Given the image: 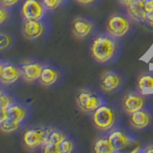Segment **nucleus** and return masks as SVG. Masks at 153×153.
Masks as SVG:
<instances>
[{
  "instance_id": "f257e3e1",
  "label": "nucleus",
  "mask_w": 153,
  "mask_h": 153,
  "mask_svg": "<svg viewBox=\"0 0 153 153\" xmlns=\"http://www.w3.org/2000/svg\"><path fill=\"white\" fill-rule=\"evenodd\" d=\"M121 53L119 38L109 33H100L95 36L91 44L90 54L92 59L99 64H109L116 60Z\"/></svg>"
},
{
  "instance_id": "f03ea898",
  "label": "nucleus",
  "mask_w": 153,
  "mask_h": 153,
  "mask_svg": "<svg viewBox=\"0 0 153 153\" xmlns=\"http://www.w3.org/2000/svg\"><path fill=\"white\" fill-rule=\"evenodd\" d=\"M76 103L81 112L90 115L106 102L102 95L98 91L90 88H80L76 94Z\"/></svg>"
},
{
  "instance_id": "7ed1b4c3",
  "label": "nucleus",
  "mask_w": 153,
  "mask_h": 153,
  "mask_svg": "<svg viewBox=\"0 0 153 153\" xmlns=\"http://www.w3.org/2000/svg\"><path fill=\"white\" fill-rule=\"evenodd\" d=\"M92 115L94 126L100 132H107L111 130L117 122L116 110L106 103L99 107Z\"/></svg>"
},
{
  "instance_id": "20e7f679",
  "label": "nucleus",
  "mask_w": 153,
  "mask_h": 153,
  "mask_svg": "<svg viewBox=\"0 0 153 153\" xmlns=\"http://www.w3.org/2000/svg\"><path fill=\"white\" fill-rule=\"evenodd\" d=\"M132 20L128 16L122 13H114L107 19L106 31L114 37L122 38L129 33Z\"/></svg>"
},
{
  "instance_id": "39448f33",
  "label": "nucleus",
  "mask_w": 153,
  "mask_h": 153,
  "mask_svg": "<svg viewBox=\"0 0 153 153\" xmlns=\"http://www.w3.org/2000/svg\"><path fill=\"white\" fill-rule=\"evenodd\" d=\"M50 127L36 126L30 127L23 134V143L26 148L30 150H36L42 147L45 143Z\"/></svg>"
},
{
  "instance_id": "423d86ee",
  "label": "nucleus",
  "mask_w": 153,
  "mask_h": 153,
  "mask_svg": "<svg viewBox=\"0 0 153 153\" xmlns=\"http://www.w3.org/2000/svg\"><path fill=\"white\" fill-rule=\"evenodd\" d=\"M146 95H143L139 91H127L122 99L123 110L128 115L146 107Z\"/></svg>"
},
{
  "instance_id": "0eeeda50",
  "label": "nucleus",
  "mask_w": 153,
  "mask_h": 153,
  "mask_svg": "<svg viewBox=\"0 0 153 153\" xmlns=\"http://www.w3.org/2000/svg\"><path fill=\"white\" fill-rule=\"evenodd\" d=\"M124 79L121 73L114 70H106L100 76V86L105 93H115L123 85Z\"/></svg>"
},
{
  "instance_id": "6e6552de",
  "label": "nucleus",
  "mask_w": 153,
  "mask_h": 153,
  "mask_svg": "<svg viewBox=\"0 0 153 153\" xmlns=\"http://www.w3.org/2000/svg\"><path fill=\"white\" fill-rule=\"evenodd\" d=\"M96 29L95 22L88 17L76 16L71 23V32L79 39H84L92 36Z\"/></svg>"
},
{
  "instance_id": "1a4fd4ad",
  "label": "nucleus",
  "mask_w": 153,
  "mask_h": 153,
  "mask_svg": "<svg viewBox=\"0 0 153 153\" xmlns=\"http://www.w3.org/2000/svg\"><path fill=\"white\" fill-rule=\"evenodd\" d=\"M108 138L114 149L117 152L126 149V148L131 146L134 143V139L131 134L121 128L113 129L109 133Z\"/></svg>"
},
{
  "instance_id": "9d476101",
  "label": "nucleus",
  "mask_w": 153,
  "mask_h": 153,
  "mask_svg": "<svg viewBox=\"0 0 153 153\" xmlns=\"http://www.w3.org/2000/svg\"><path fill=\"white\" fill-rule=\"evenodd\" d=\"M153 123V113L147 107L130 114L129 124L135 130H143L151 126Z\"/></svg>"
},
{
  "instance_id": "9b49d317",
  "label": "nucleus",
  "mask_w": 153,
  "mask_h": 153,
  "mask_svg": "<svg viewBox=\"0 0 153 153\" xmlns=\"http://www.w3.org/2000/svg\"><path fill=\"white\" fill-rule=\"evenodd\" d=\"M46 31L45 23L36 19H25L23 22L21 33L22 36L29 40H35L39 38Z\"/></svg>"
},
{
  "instance_id": "f8f14e48",
  "label": "nucleus",
  "mask_w": 153,
  "mask_h": 153,
  "mask_svg": "<svg viewBox=\"0 0 153 153\" xmlns=\"http://www.w3.org/2000/svg\"><path fill=\"white\" fill-rule=\"evenodd\" d=\"M43 65L36 60L27 59L21 62V78L29 83L38 80L41 74Z\"/></svg>"
},
{
  "instance_id": "ddd939ff",
  "label": "nucleus",
  "mask_w": 153,
  "mask_h": 153,
  "mask_svg": "<svg viewBox=\"0 0 153 153\" xmlns=\"http://www.w3.org/2000/svg\"><path fill=\"white\" fill-rule=\"evenodd\" d=\"M46 9L42 1L39 0H25L23 3L21 13L25 19H36L40 20L45 14Z\"/></svg>"
},
{
  "instance_id": "4468645a",
  "label": "nucleus",
  "mask_w": 153,
  "mask_h": 153,
  "mask_svg": "<svg viewBox=\"0 0 153 153\" xmlns=\"http://www.w3.org/2000/svg\"><path fill=\"white\" fill-rule=\"evenodd\" d=\"M67 135L64 131L57 128H51L48 133L45 143L41 147L45 153H57V146L64 140Z\"/></svg>"
},
{
  "instance_id": "2eb2a0df",
  "label": "nucleus",
  "mask_w": 153,
  "mask_h": 153,
  "mask_svg": "<svg viewBox=\"0 0 153 153\" xmlns=\"http://www.w3.org/2000/svg\"><path fill=\"white\" fill-rule=\"evenodd\" d=\"M21 78L20 67L11 62H4L1 74H0V82L4 85H12Z\"/></svg>"
},
{
  "instance_id": "dca6fc26",
  "label": "nucleus",
  "mask_w": 153,
  "mask_h": 153,
  "mask_svg": "<svg viewBox=\"0 0 153 153\" xmlns=\"http://www.w3.org/2000/svg\"><path fill=\"white\" fill-rule=\"evenodd\" d=\"M60 78V73L56 67L51 65H43L38 82L44 87L54 86Z\"/></svg>"
},
{
  "instance_id": "f3484780",
  "label": "nucleus",
  "mask_w": 153,
  "mask_h": 153,
  "mask_svg": "<svg viewBox=\"0 0 153 153\" xmlns=\"http://www.w3.org/2000/svg\"><path fill=\"white\" fill-rule=\"evenodd\" d=\"M127 16L132 21L142 25H146V9L143 0H137L126 7Z\"/></svg>"
},
{
  "instance_id": "a211bd4d",
  "label": "nucleus",
  "mask_w": 153,
  "mask_h": 153,
  "mask_svg": "<svg viewBox=\"0 0 153 153\" xmlns=\"http://www.w3.org/2000/svg\"><path fill=\"white\" fill-rule=\"evenodd\" d=\"M137 90L143 95H147L153 90V73L145 72L142 73L138 78Z\"/></svg>"
},
{
  "instance_id": "6ab92c4d",
  "label": "nucleus",
  "mask_w": 153,
  "mask_h": 153,
  "mask_svg": "<svg viewBox=\"0 0 153 153\" xmlns=\"http://www.w3.org/2000/svg\"><path fill=\"white\" fill-rule=\"evenodd\" d=\"M28 116L27 109L20 104L12 103L11 106L8 108V118L13 121L21 123Z\"/></svg>"
},
{
  "instance_id": "aec40b11",
  "label": "nucleus",
  "mask_w": 153,
  "mask_h": 153,
  "mask_svg": "<svg viewBox=\"0 0 153 153\" xmlns=\"http://www.w3.org/2000/svg\"><path fill=\"white\" fill-rule=\"evenodd\" d=\"M94 151L97 153H114L117 152L112 146L108 136L99 137L95 142Z\"/></svg>"
},
{
  "instance_id": "412c9836",
  "label": "nucleus",
  "mask_w": 153,
  "mask_h": 153,
  "mask_svg": "<svg viewBox=\"0 0 153 153\" xmlns=\"http://www.w3.org/2000/svg\"><path fill=\"white\" fill-rule=\"evenodd\" d=\"M20 124L19 123H16L13 121L11 119H7L6 121H4L3 123H0V131L6 134H11L17 131L19 127H20Z\"/></svg>"
},
{
  "instance_id": "4be33fe9",
  "label": "nucleus",
  "mask_w": 153,
  "mask_h": 153,
  "mask_svg": "<svg viewBox=\"0 0 153 153\" xmlns=\"http://www.w3.org/2000/svg\"><path fill=\"white\" fill-rule=\"evenodd\" d=\"M75 143L71 138L66 137L59 146H57V153H70L74 151Z\"/></svg>"
},
{
  "instance_id": "5701e85b",
  "label": "nucleus",
  "mask_w": 153,
  "mask_h": 153,
  "mask_svg": "<svg viewBox=\"0 0 153 153\" xmlns=\"http://www.w3.org/2000/svg\"><path fill=\"white\" fill-rule=\"evenodd\" d=\"M146 9V26L153 27V0H143Z\"/></svg>"
},
{
  "instance_id": "b1692460",
  "label": "nucleus",
  "mask_w": 153,
  "mask_h": 153,
  "mask_svg": "<svg viewBox=\"0 0 153 153\" xmlns=\"http://www.w3.org/2000/svg\"><path fill=\"white\" fill-rule=\"evenodd\" d=\"M13 37L6 33H0V51L6 50L11 46Z\"/></svg>"
},
{
  "instance_id": "393cba45",
  "label": "nucleus",
  "mask_w": 153,
  "mask_h": 153,
  "mask_svg": "<svg viewBox=\"0 0 153 153\" xmlns=\"http://www.w3.org/2000/svg\"><path fill=\"white\" fill-rule=\"evenodd\" d=\"M63 0H42V3L47 11H54L60 6Z\"/></svg>"
},
{
  "instance_id": "a878e982",
  "label": "nucleus",
  "mask_w": 153,
  "mask_h": 153,
  "mask_svg": "<svg viewBox=\"0 0 153 153\" xmlns=\"http://www.w3.org/2000/svg\"><path fill=\"white\" fill-rule=\"evenodd\" d=\"M12 103V100L7 94L3 93L0 96V109H8Z\"/></svg>"
},
{
  "instance_id": "bb28decb",
  "label": "nucleus",
  "mask_w": 153,
  "mask_h": 153,
  "mask_svg": "<svg viewBox=\"0 0 153 153\" xmlns=\"http://www.w3.org/2000/svg\"><path fill=\"white\" fill-rule=\"evenodd\" d=\"M9 16H10V13L7 8L2 6V5H0V25H2V24H4L9 19Z\"/></svg>"
},
{
  "instance_id": "cd10ccee",
  "label": "nucleus",
  "mask_w": 153,
  "mask_h": 153,
  "mask_svg": "<svg viewBox=\"0 0 153 153\" xmlns=\"http://www.w3.org/2000/svg\"><path fill=\"white\" fill-rule=\"evenodd\" d=\"M18 1L19 0H0V5H2V6L6 8H9L16 5Z\"/></svg>"
},
{
  "instance_id": "c85d7f7f",
  "label": "nucleus",
  "mask_w": 153,
  "mask_h": 153,
  "mask_svg": "<svg viewBox=\"0 0 153 153\" xmlns=\"http://www.w3.org/2000/svg\"><path fill=\"white\" fill-rule=\"evenodd\" d=\"M8 119V109H0V123Z\"/></svg>"
},
{
  "instance_id": "c756f323",
  "label": "nucleus",
  "mask_w": 153,
  "mask_h": 153,
  "mask_svg": "<svg viewBox=\"0 0 153 153\" xmlns=\"http://www.w3.org/2000/svg\"><path fill=\"white\" fill-rule=\"evenodd\" d=\"M142 152H146V153H153V145H148L146 146H145L141 149Z\"/></svg>"
},
{
  "instance_id": "7c9ffc66",
  "label": "nucleus",
  "mask_w": 153,
  "mask_h": 153,
  "mask_svg": "<svg viewBox=\"0 0 153 153\" xmlns=\"http://www.w3.org/2000/svg\"><path fill=\"white\" fill-rule=\"evenodd\" d=\"M76 1L79 4H82V5H90V4L95 3L97 0H76Z\"/></svg>"
},
{
  "instance_id": "2f4dec72",
  "label": "nucleus",
  "mask_w": 153,
  "mask_h": 153,
  "mask_svg": "<svg viewBox=\"0 0 153 153\" xmlns=\"http://www.w3.org/2000/svg\"><path fill=\"white\" fill-rule=\"evenodd\" d=\"M137 1V0H120V2H121L123 6H126V7H128L129 5L132 4L133 2H135Z\"/></svg>"
},
{
  "instance_id": "473e14b6",
  "label": "nucleus",
  "mask_w": 153,
  "mask_h": 153,
  "mask_svg": "<svg viewBox=\"0 0 153 153\" xmlns=\"http://www.w3.org/2000/svg\"><path fill=\"white\" fill-rule=\"evenodd\" d=\"M2 67H3V63L0 62V74H1V71H2Z\"/></svg>"
},
{
  "instance_id": "72a5a7b5",
  "label": "nucleus",
  "mask_w": 153,
  "mask_h": 153,
  "mask_svg": "<svg viewBox=\"0 0 153 153\" xmlns=\"http://www.w3.org/2000/svg\"><path fill=\"white\" fill-rule=\"evenodd\" d=\"M2 94H3V92H2V90H1V89H0V96H1Z\"/></svg>"
},
{
  "instance_id": "f704fd0d",
  "label": "nucleus",
  "mask_w": 153,
  "mask_h": 153,
  "mask_svg": "<svg viewBox=\"0 0 153 153\" xmlns=\"http://www.w3.org/2000/svg\"><path fill=\"white\" fill-rule=\"evenodd\" d=\"M152 62H153V57H152Z\"/></svg>"
}]
</instances>
